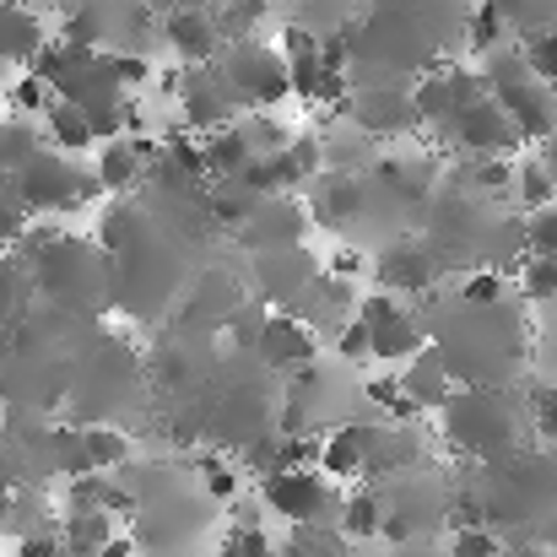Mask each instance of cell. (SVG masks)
Instances as JSON below:
<instances>
[{"mask_svg":"<svg viewBox=\"0 0 557 557\" xmlns=\"http://www.w3.org/2000/svg\"><path fill=\"white\" fill-rule=\"evenodd\" d=\"M38 158V141L27 125H0V169H27Z\"/></svg>","mask_w":557,"mask_h":557,"instance_id":"ffe728a7","label":"cell"},{"mask_svg":"<svg viewBox=\"0 0 557 557\" xmlns=\"http://www.w3.org/2000/svg\"><path fill=\"white\" fill-rule=\"evenodd\" d=\"M476 185H482V189H504V185H515V169H509L504 158H487V163H476Z\"/></svg>","mask_w":557,"mask_h":557,"instance_id":"4dcf8cb0","label":"cell"},{"mask_svg":"<svg viewBox=\"0 0 557 557\" xmlns=\"http://www.w3.org/2000/svg\"><path fill=\"white\" fill-rule=\"evenodd\" d=\"M536 422H542L547 444H557V395H542V400H536Z\"/></svg>","mask_w":557,"mask_h":557,"instance_id":"836d02e7","label":"cell"},{"mask_svg":"<svg viewBox=\"0 0 557 557\" xmlns=\"http://www.w3.org/2000/svg\"><path fill=\"white\" fill-rule=\"evenodd\" d=\"M255 347H260V358H265V363H276V369H298V363H309V358H314V336H309L293 314H271V320L260 325Z\"/></svg>","mask_w":557,"mask_h":557,"instance_id":"5b68a950","label":"cell"},{"mask_svg":"<svg viewBox=\"0 0 557 557\" xmlns=\"http://www.w3.org/2000/svg\"><path fill=\"white\" fill-rule=\"evenodd\" d=\"M71 185H82L71 169H60V163H49L44 152L22 169V200L27 206H65V200H76V189Z\"/></svg>","mask_w":557,"mask_h":557,"instance_id":"52a82bcc","label":"cell"},{"mask_svg":"<svg viewBox=\"0 0 557 557\" xmlns=\"http://www.w3.org/2000/svg\"><path fill=\"white\" fill-rule=\"evenodd\" d=\"M449 428H455V438L471 444V449H509V438H515V417H509V406H504L498 395H482V389L455 395V406H449Z\"/></svg>","mask_w":557,"mask_h":557,"instance_id":"6da1fadb","label":"cell"},{"mask_svg":"<svg viewBox=\"0 0 557 557\" xmlns=\"http://www.w3.org/2000/svg\"><path fill=\"white\" fill-rule=\"evenodd\" d=\"M249 163H255V147L244 141V131H216V136L206 141V169H211V174L227 180V174H244Z\"/></svg>","mask_w":557,"mask_h":557,"instance_id":"4fadbf2b","label":"cell"},{"mask_svg":"<svg viewBox=\"0 0 557 557\" xmlns=\"http://www.w3.org/2000/svg\"><path fill=\"white\" fill-rule=\"evenodd\" d=\"M287 557H342V536H325L320 525H298L287 542Z\"/></svg>","mask_w":557,"mask_h":557,"instance_id":"7402d4cb","label":"cell"},{"mask_svg":"<svg viewBox=\"0 0 557 557\" xmlns=\"http://www.w3.org/2000/svg\"><path fill=\"white\" fill-rule=\"evenodd\" d=\"M169 44L180 49V60H189V65H206V60L216 54V22H211L200 5L169 11Z\"/></svg>","mask_w":557,"mask_h":557,"instance_id":"8992f818","label":"cell"},{"mask_svg":"<svg viewBox=\"0 0 557 557\" xmlns=\"http://www.w3.org/2000/svg\"><path fill=\"white\" fill-rule=\"evenodd\" d=\"M206 493H211V498H222V504H227V498H238V471H233V466H222V460H206Z\"/></svg>","mask_w":557,"mask_h":557,"instance_id":"83f0119b","label":"cell"},{"mask_svg":"<svg viewBox=\"0 0 557 557\" xmlns=\"http://www.w3.org/2000/svg\"><path fill=\"white\" fill-rule=\"evenodd\" d=\"M525 293L557 304V260H542V255H531V260H525Z\"/></svg>","mask_w":557,"mask_h":557,"instance_id":"d4e9b609","label":"cell"},{"mask_svg":"<svg viewBox=\"0 0 557 557\" xmlns=\"http://www.w3.org/2000/svg\"><path fill=\"white\" fill-rule=\"evenodd\" d=\"M38 54V22L27 11L0 5V60H27Z\"/></svg>","mask_w":557,"mask_h":557,"instance_id":"2e32d148","label":"cell"},{"mask_svg":"<svg viewBox=\"0 0 557 557\" xmlns=\"http://www.w3.org/2000/svg\"><path fill=\"white\" fill-rule=\"evenodd\" d=\"M400 384H406V395H411L422 411L449 400V369H444V363H438V352H428V347L417 352V363L406 369V379H400Z\"/></svg>","mask_w":557,"mask_h":557,"instance_id":"30bf717a","label":"cell"},{"mask_svg":"<svg viewBox=\"0 0 557 557\" xmlns=\"http://www.w3.org/2000/svg\"><path fill=\"white\" fill-rule=\"evenodd\" d=\"M455 131H460V141L471 147V152H509L515 141H520V131H515V120L504 114V103L498 98H476V103H466L460 114H455Z\"/></svg>","mask_w":557,"mask_h":557,"instance_id":"277c9868","label":"cell"},{"mask_svg":"<svg viewBox=\"0 0 557 557\" xmlns=\"http://www.w3.org/2000/svg\"><path fill=\"white\" fill-rule=\"evenodd\" d=\"M131 455V444H125V433H114V428H87L82 433V476L92 471H109V466H120Z\"/></svg>","mask_w":557,"mask_h":557,"instance_id":"5bb4252c","label":"cell"},{"mask_svg":"<svg viewBox=\"0 0 557 557\" xmlns=\"http://www.w3.org/2000/svg\"><path fill=\"white\" fill-rule=\"evenodd\" d=\"M515 185H520V200L531 206V211H547V206H557V174L547 169V163H525V169H515Z\"/></svg>","mask_w":557,"mask_h":557,"instance_id":"e0dca14e","label":"cell"},{"mask_svg":"<svg viewBox=\"0 0 557 557\" xmlns=\"http://www.w3.org/2000/svg\"><path fill=\"white\" fill-rule=\"evenodd\" d=\"M525 65H531V76H536V82L557 87V27L531 33V44H525Z\"/></svg>","mask_w":557,"mask_h":557,"instance_id":"ac0fdd59","label":"cell"},{"mask_svg":"<svg viewBox=\"0 0 557 557\" xmlns=\"http://www.w3.org/2000/svg\"><path fill=\"white\" fill-rule=\"evenodd\" d=\"M136 180V147L131 141H109L103 147V163H98V185H131Z\"/></svg>","mask_w":557,"mask_h":557,"instance_id":"d6986e66","label":"cell"},{"mask_svg":"<svg viewBox=\"0 0 557 557\" xmlns=\"http://www.w3.org/2000/svg\"><path fill=\"white\" fill-rule=\"evenodd\" d=\"M331 265H336V276H347V282H352V276H363V265H369V260H363L358 249H342Z\"/></svg>","mask_w":557,"mask_h":557,"instance_id":"d590c367","label":"cell"},{"mask_svg":"<svg viewBox=\"0 0 557 557\" xmlns=\"http://www.w3.org/2000/svg\"><path fill=\"white\" fill-rule=\"evenodd\" d=\"M342 536H347V542L384 536V504H379L373 493H352V498H342Z\"/></svg>","mask_w":557,"mask_h":557,"instance_id":"8fae6325","label":"cell"},{"mask_svg":"<svg viewBox=\"0 0 557 557\" xmlns=\"http://www.w3.org/2000/svg\"><path fill=\"white\" fill-rule=\"evenodd\" d=\"M525 249L542 255V260H557V206H547V211L531 216V227H525Z\"/></svg>","mask_w":557,"mask_h":557,"instance_id":"cb8c5ba5","label":"cell"},{"mask_svg":"<svg viewBox=\"0 0 557 557\" xmlns=\"http://www.w3.org/2000/svg\"><path fill=\"white\" fill-rule=\"evenodd\" d=\"M16 557H60V542H54L49 531H44V536H27V542H22V553H16Z\"/></svg>","mask_w":557,"mask_h":557,"instance_id":"e575fe53","label":"cell"},{"mask_svg":"<svg viewBox=\"0 0 557 557\" xmlns=\"http://www.w3.org/2000/svg\"><path fill=\"white\" fill-rule=\"evenodd\" d=\"M216 557H276V547H271V536L260 525H238V531H227Z\"/></svg>","mask_w":557,"mask_h":557,"instance_id":"603a6c76","label":"cell"},{"mask_svg":"<svg viewBox=\"0 0 557 557\" xmlns=\"http://www.w3.org/2000/svg\"><path fill=\"white\" fill-rule=\"evenodd\" d=\"M498 22H504V11H493V5H487V11L471 22V44H476V49H493V38H498Z\"/></svg>","mask_w":557,"mask_h":557,"instance_id":"1f68e13d","label":"cell"},{"mask_svg":"<svg viewBox=\"0 0 557 557\" xmlns=\"http://www.w3.org/2000/svg\"><path fill=\"white\" fill-rule=\"evenodd\" d=\"M265 504H271L282 520H293V525H314V520L331 509V487H325L320 471H276V476L265 482Z\"/></svg>","mask_w":557,"mask_h":557,"instance_id":"7a4b0ae2","label":"cell"},{"mask_svg":"<svg viewBox=\"0 0 557 557\" xmlns=\"http://www.w3.org/2000/svg\"><path fill=\"white\" fill-rule=\"evenodd\" d=\"M98 557H136V536H114V542H109Z\"/></svg>","mask_w":557,"mask_h":557,"instance_id":"8d00e7d4","label":"cell"},{"mask_svg":"<svg viewBox=\"0 0 557 557\" xmlns=\"http://www.w3.org/2000/svg\"><path fill=\"white\" fill-rule=\"evenodd\" d=\"M336 352H342V358H373V331L363 320H352V325L336 336Z\"/></svg>","mask_w":557,"mask_h":557,"instance_id":"f1b7e54d","label":"cell"},{"mask_svg":"<svg viewBox=\"0 0 557 557\" xmlns=\"http://www.w3.org/2000/svg\"><path fill=\"white\" fill-rule=\"evenodd\" d=\"M455 557H498V536L487 525H466L455 531Z\"/></svg>","mask_w":557,"mask_h":557,"instance_id":"4316f807","label":"cell"},{"mask_svg":"<svg viewBox=\"0 0 557 557\" xmlns=\"http://www.w3.org/2000/svg\"><path fill=\"white\" fill-rule=\"evenodd\" d=\"M227 71H233V87H238L244 98H255V103H282V98L293 92V71H287V60L271 54V49H238V54L227 60Z\"/></svg>","mask_w":557,"mask_h":557,"instance_id":"3957f363","label":"cell"},{"mask_svg":"<svg viewBox=\"0 0 557 557\" xmlns=\"http://www.w3.org/2000/svg\"><path fill=\"white\" fill-rule=\"evenodd\" d=\"M287 158H293L298 180H309V174L320 169V147H314V141H293V147H287Z\"/></svg>","mask_w":557,"mask_h":557,"instance_id":"d6a6232c","label":"cell"},{"mask_svg":"<svg viewBox=\"0 0 557 557\" xmlns=\"http://www.w3.org/2000/svg\"><path fill=\"white\" fill-rule=\"evenodd\" d=\"M11 103H16L22 114H33V109H44V103H49V82H44V76H27V82H16V92H11Z\"/></svg>","mask_w":557,"mask_h":557,"instance_id":"f546056e","label":"cell"},{"mask_svg":"<svg viewBox=\"0 0 557 557\" xmlns=\"http://www.w3.org/2000/svg\"><path fill=\"white\" fill-rule=\"evenodd\" d=\"M460 298H466L471 309H493V304L504 298V276H498V271H482V276H471V282L460 287Z\"/></svg>","mask_w":557,"mask_h":557,"instance_id":"484cf974","label":"cell"},{"mask_svg":"<svg viewBox=\"0 0 557 557\" xmlns=\"http://www.w3.org/2000/svg\"><path fill=\"white\" fill-rule=\"evenodd\" d=\"M422 352V331L406 320V314H389L379 331H373V358H417Z\"/></svg>","mask_w":557,"mask_h":557,"instance_id":"9a60e30c","label":"cell"},{"mask_svg":"<svg viewBox=\"0 0 557 557\" xmlns=\"http://www.w3.org/2000/svg\"><path fill=\"white\" fill-rule=\"evenodd\" d=\"M11 515V493H5V482H0V520Z\"/></svg>","mask_w":557,"mask_h":557,"instance_id":"74e56055","label":"cell"},{"mask_svg":"<svg viewBox=\"0 0 557 557\" xmlns=\"http://www.w3.org/2000/svg\"><path fill=\"white\" fill-rule=\"evenodd\" d=\"M358 211H363V185H358V180H331V189H325V206H320V216L342 222V216H358Z\"/></svg>","mask_w":557,"mask_h":557,"instance_id":"44dd1931","label":"cell"},{"mask_svg":"<svg viewBox=\"0 0 557 557\" xmlns=\"http://www.w3.org/2000/svg\"><path fill=\"white\" fill-rule=\"evenodd\" d=\"M49 136H54L60 152L92 147V120H87V109H76V103H49Z\"/></svg>","mask_w":557,"mask_h":557,"instance_id":"7c38bea8","label":"cell"},{"mask_svg":"<svg viewBox=\"0 0 557 557\" xmlns=\"http://www.w3.org/2000/svg\"><path fill=\"white\" fill-rule=\"evenodd\" d=\"M325 476L347 482L352 471H369V428H336L325 438V460H320Z\"/></svg>","mask_w":557,"mask_h":557,"instance_id":"9c48e42d","label":"cell"},{"mask_svg":"<svg viewBox=\"0 0 557 557\" xmlns=\"http://www.w3.org/2000/svg\"><path fill=\"white\" fill-rule=\"evenodd\" d=\"M433 255H422V249H389L384 260H379V282L389 287V293H422L428 282H433Z\"/></svg>","mask_w":557,"mask_h":557,"instance_id":"ba28073f","label":"cell"}]
</instances>
